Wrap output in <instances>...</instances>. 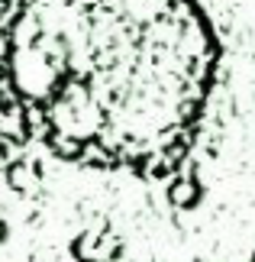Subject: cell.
Masks as SVG:
<instances>
[{
  "instance_id": "cell-1",
  "label": "cell",
  "mask_w": 255,
  "mask_h": 262,
  "mask_svg": "<svg viewBox=\"0 0 255 262\" xmlns=\"http://www.w3.org/2000/svg\"><path fill=\"white\" fill-rule=\"evenodd\" d=\"M197 198H200L197 181H194V178L181 181V178L175 175V185H171V201H175V204H181V207H194V204H197Z\"/></svg>"
}]
</instances>
